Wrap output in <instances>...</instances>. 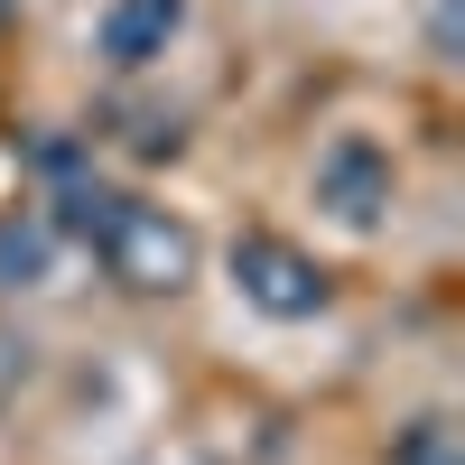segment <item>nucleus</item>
<instances>
[{"label":"nucleus","mask_w":465,"mask_h":465,"mask_svg":"<svg viewBox=\"0 0 465 465\" xmlns=\"http://www.w3.org/2000/svg\"><path fill=\"white\" fill-rule=\"evenodd\" d=\"M47 223L74 232V242H94V261H103L131 298H177L186 280H196V232H186L168 205H140V196H112V186H84V177H74Z\"/></svg>","instance_id":"f257e3e1"},{"label":"nucleus","mask_w":465,"mask_h":465,"mask_svg":"<svg viewBox=\"0 0 465 465\" xmlns=\"http://www.w3.org/2000/svg\"><path fill=\"white\" fill-rule=\"evenodd\" d=\"M232 289H242L261 317H289V326L326 317V298H335V280L298 242H280V232H242V242H232Z\"/></svg>","instance_id":"f03ea898"},{"label":"nucleus","mask_w":465,"mask_h":465,"mask_svg":"<svg viewBox=\"0 0 465 465\" xmlns=\"http://www.w3.org/2000/svg\"><path fill=\"white\" fill-rule=\"evenodd\" d=\"M317 205L344 223V232H372L381 205H391V159H381L372 140H335L317 159Z\"/></svg>","instance_id":"7ed1b4c3"},{"label":"nucleus","mask_w":465,"mask_h":465,"mask_svg":"<svg viewBox=\"0 0 465 465\" xmlns=\"http://www.w3.org/2000/svg\"><path fill=\"white\" fill-rule=\"evenodd\" d=\"M177 28H186V0H112L103 28H94V47H103V65L140 74V65H159L177 47Z\"/></svg>","instance_id":"20e7f679"},{"label":"nucleus","mask_w":465,"mask_h":465,"mask_svg":"<svg viewBox=\"0 0 465 465\" xmlns=\"http://www.w3.org/2000/svg\"><path fill=\"white\" fill-rule=\"evenodd\" d=\"M47 261H56V223L47 214H10V223H0V280H10V289H37Z\"/></svg>","instance_id":"39448f33"},{"label":"nucleus","mask_w":465,"mask_h":465,"mask_svg":"<svg viewBox=\"0 0 465 465\" xmlns=\"http://www.w3.org/2000/svg\"><path fill=\"white\" fill-rule=\"evenodd\" d=\"M391 465H465V456H456V429H447V419H410V429L391 438Z\"/></svg>","instance_id":"423d86ee"}]
</instances>
